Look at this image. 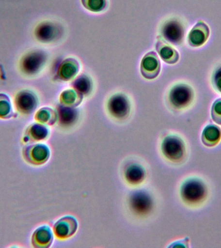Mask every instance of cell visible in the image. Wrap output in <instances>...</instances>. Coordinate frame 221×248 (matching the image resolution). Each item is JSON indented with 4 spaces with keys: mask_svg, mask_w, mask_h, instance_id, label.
<instances>
[{
    "mask_svg": "<svg viewBox=\"0 0 221 248\" xmlns=\"http://www.w3.org/2000/svg\"><path fill=\"white\" fill-rule=\"evenodd\" d=\"M207 194L206 186L199 178H190L182 186V199L189 204L196 205L202 202L206 198Z\"/></svg>",
    "mask_w": 221,
    "mask_h": 248,
    "instance_id": "6da1fadb",
    "label": "cell"
},
{
    "mask_svg": "<svg viewBox=\"0 0 221 248\" xmlns=\"http://www.w3.org/2000/svg\"><path fill=\"white\" fill-rule=\"evenodd\" d=\"M22 155L24 160L29 164L40 166L47 161L50 152L46 145L31 143L23 147Z\"/></svg>",
    "mask_w": 221,
    "mask_h": 248,
    "instance_id": "7a4b0ae2",
    "label": "cell"
},
{
    "mask_svg": "<svg viewBox=\"0 0 221 248\" xmlns=\"http://www.w3.org/2000/svg\"><path fill=\"white\" fill-rule=\"evenodd\" d=\"M193 98V92L191 87L185 84H178L171 91V103L175 108H183L188 106Z\"/></svg>",
    "mask_w": 221,
    "mask_h": 248,
    "instance_id": "3957f363",
    "label": "cell"
},
{
    "mask_svg": "<svg viewBox=\"0 0 221 248\" xmlns=\"http://www.w3.org/2000/svg\"><path fill=\"white\" fill-rule=\"evenodd\" d=\"M162 149L164 155L170 160L174 161L181 160L185 153L183 141L174 136H170L164 140Z\"/></svg>",
    "mask_w": 221,
    "mask_h": 248,
    "instance_id": "277c9868",
    "label": "cell"
},
{
    "mask_svg": "<svg viewBox=\"0 0 221 248\" xmlns=\"http://www.w3.org/2000/svg\"><path fill=\"white\" fill-rule=\"evenodd\" d=\"M209 36L208 26L203 21H200L196 23L188 34V43L193 47H199L206 42Z\"/></svg>",
    "mask_w": 221,
    "mask_h": 248,
    "instance_id": "5b68a950",
    "label": "cell"
},
{
    "mask_svg": "<svg viewBox=\"0 0 221 248\" xmlns=\"http://www.w3.org/2000/svg\"><path fill=\"white\" fill-rule=\"evenodd\" d=\"M15 102L17 110L25 114H29L34 111L38 104L35 95L27 91L17 94Z\"/></svg>",
    "mask_w": 221,
    "mask_h": 248,
    "instance_id": "8992f818",
    "label": "cell"
},
{
    "mask_svg": "<svg viewBox=\"0 0 221 248\" xmlns=\"http://www.w3.org/2000/svg\"><path fill=\"white\" fill-rule=\"evenodd\" d=\"M160 70V61L155 52H149L144 56L141 63V72L145 78H155L158 76Z\"/></svg>",
    "mask_w": 221,
    "mask_h": 248,
    "instance_id": "52a82bcc",
    "label": "cell"
},
{
    "mask_svg": "<svg viewBox=\"0 0 221 248\" xmlns=\"http://www.w3.org/2000/svg\"><path fill=\"white\" fill-rule=\"evenodd\" d=\"M46 61V56L40 51L32 52L27 54L22 62V68L25 73L35 74L42 67Z\"/></svg>",
    "mask_w": 221,
    "mask_h": 248,
    "instance_id": "ba28073f",
    "label": "cell"
},
{
    "mask_svg": "<svg viewBox=\"0 0 221 248\" xmlns=\"http://www.w3.org/2000/svg\"><path fill=\"white\" fill-rule=\"evenodd\" d=\"M48 135V129L46 126L40 124H32L27 128L22 141L27 144L29 142L44 140L47 137Z\"/></svg>",
    "mask_w": 221,
    "mask_h": 248,
    "instance_id": "9c48e42d",
    "label": "cell"
},
{
    "mask_svg": "<svg viewBox=\"0 0 221 248\" xmlns=\"http://www.w3.org/2000/svg\"><path fill=\"white\" fill-rule=\"evenodd\" d=\"M129 108L127 99L122 94L114 95L109 102V109L115 117H124L128 113Z\"/></svg>",
    "mask_w": 221,
    "mask_h": 248,
    "instance_id": "30bf717a",
    "label": "cell"
},
{
    "mask_svg": "<svg viewBox=\"0 0 221 248\" xmlns=\"http://www.w3.org/2000/svg\"><path fill=\"white\" fill-rule=\"evenodd\" d=\"M52 234L47 226H42L33 232L31 242L34 248H47L51 244Z\"/></svg>",
    "mask_w": 221,
    "mask_h": 248,
    "instance_id": "8fae6325",
    "label": "cell"
},
{
    "mask_svg": "<svg viewBox=\"0 0 221 248\" xmlns=\"http://www.w3.org/2000/svg\"><path fill=\"white\" fill-rule=\"evenodd\" d=\"M59 29L51 22L42 23L36 29V36L42 42H50L59 36Z\"/></svg>",
    "mask_w": 221,
    "mask_h": 248,
    "instance_id": "7c38bea8",
    "label": "cell"
},
{
    "mask_svg": "<svg viewBox=\"0 0 221 248\" xmlns=\"http://www.w3.org/2000/svg\"><path fill=\"white\" fill-rule=\"evenodd\" d=\"M164 37L173 44H178L183 36V30L180 23L176 21H170L164 25L162 31Z\"/></svg>",
    "mask_w": 221,
    "mask_h": 248,
    "instance_id": "4fadbf2b",
    "label": "cell"
},
{
    "mask_svg": "<svg viewBox=\"0 0 221 248\" xmlns=\"http://www.w3.org/2000/svg\"><path fill=\"white\" fill-rule=\"evenodd\" d=\"M221 139V130L218 126L209 124L203 130L202 141L205 146L213 147L218 144Z\"/></svg>",
    "mask_w": 221,
    "mask_h": 248,
    "instance_id": "5bb4252c",
    "label": "cell"
},
{
    "mask_svg": "<svg viewBox=\"0 0 221 248\" xmlns=\"http://www.w3.org/2000/svg\"><path fill=\"white\" fill-rule=\"evenodd\" d=\"M132 207L137 213H146L151 209V200L150 197L143 192H138L132 196L131 199Z\"/></svg>",
    "mask_w": 221,
    "mask_h": 248,
    "instance_id": "9a60e30c",
    "label": "cell"
},
{
    "mask_svg": "<svg viewBox=\"0 0 221 248\" xmlns=\"http://www.w3.org/2000/svg\"><path fill=\"white\" fill-rule=\"evenodd\" d=\"M157 49L158 50L161 58L166 63L174 64L176 63L179 59V54L175 49L168 46L164 42H159L157 45Z\"/></svg>",
    "mask_w": 221,
    "mask_h": 248,
    "instance_id": "2e32d148",
    "label": "cell"
},
{
    "mask_svg": "<svg viewBox=\"0 0 221 248\" xmlns=\"http://www.w3.org/2000/svg\"><path fill=\"white\" fill-rule=\"evenodd\" d=\"M15 116L9 97L5 94H0V118L9 119Z\"/></svg>",
    "mask_w": 221,
    "mask_h": 248,
    "instance_id": "e0dca14e",
    "label": "cell"
},
{
    "mask_svg": "<svg viewBox=\"0 0 221 248\" xmlns=\"http://www.w3.org/2000/svg\"><path fill=\"white\" fill-rule=\"evenodd\" d=\"M126 178L132 183H137L143 179L144 173L142 169L139 166H131L127 169L126 173Z\"/></svg>",
    "mask_w": 221,
    "mask_h": 248,
    "instance_id": "ac0fdd59",
    "label": "cell"
},
{
    "mask_svg": "<svg viewBox=\"0 0 221 248\" xmlns=\"http://www.w3.org/2000/svg\"><path fill=\"white\" fill-rule=\"evenodd\" d=\"M67 218H63L58 221L54 226V232L58 237H66L67 236L71 235L74 232H75L71 229L67 228L69 224H67Z\"/></svg>",
    "mask_w": 221,
    "mask_h": 248,
    "instance_id": "d6986e66",
    "label": "cell"
},
{
    "mask_svg": "<svg viewBox=\"0 0 221 248\" xmlns=\"http://www.w3.org/2000/svg\"><path fill=\"white\" fill-rule=\"evenodd\" d=\"M35 118L41 123L51 124L54 122L56 116L54 112L48 108H42L37 112Z\"/></svg>",
    "mask_w": 221,
    "mask_h": 248,
    "instance_id": "ffe728a7",
    "label": "cell"
},
{
    "mask_svg": "<svg viewBox=\"0 0 221 248\" xmlns=\"http://www.w3.org/2000/svg\"><path fill=\"white\" fill-rule=\"evenodd\" d=\"M60 121L63 124H69L75 120L77 112L70 108H60L59 109Z\"/></svg>",
    "mask_w": 221,
    "mask_h": 248,
    "instance_id": "44dd1931",
    "label": "cell"
},
{
    "mask_svg": "<svg viewBox=\"0 0 221 248\" xmlns=\"http://www.w3.org/2000/svg\"><path fill=\"white\" fill-rule=\"evenodd\" d=\"M83 6L89 11L99 12L106 7V0H81Z\"/></svg>",
    "mask_w": 221,
    "mask_h": 248,
    "instance_id": "7402d4cb",
    "label": "cell"
},
{
    "mask_svg": "<svg viewBox=\"0 0 221 248\" xmlns=\"http://www.w3.org/2000/svg\"><path fill=\"white\" fill-rule=\"evenodd\" d=\"M74 86L79 93H83V94H86L91 88L90 80L85 76L79 77L74 83Z\"/></svg>",
    "mask_w": 221,
    "mask_h": 248,
    "instance_id": "603a6c76",
    "label": "cell"
},
{
    "mask_svg": "<svg viewBox=\"0 0 221 248\" xmlns=\"http://www.w3.org/2000/svg\"><path fill=\"white\" fill-rule=\"evenodd\" d=\"M74 62H66L63 64L61 70V75L64 79H70L77 73L78 66Z\"/></svg>",
    "mask_w": 221,
    "mask_h": 248,
    "instance_id": "cb8c5ba5",
    "label": "cell"
},
{
    "mask_svg": "<svg viewBox=\"0 0 221 248\" xmlns=\"http://www.w3.org/2000/svg\"><path fill=\"white\" fill-rule=\"evenodd\" d=\"M211 115L215 123L221 125V98L217 99L213 103Z\"/></svg>",
    "mask_w": 221,
    "mask_h": 248,
    "instance_id": "d4e9b609",
    "label": "cell"
},
{
    "mask_svg": "<svg viewBox=\"0 0 221 248\" xmlns=\"http://www.w3.org/2000/svg\"><path fill=\"white\" fill-rule=\"evenodd\" d=\"M213 83L215 88L221 93V67L217 70L213 77Z\"/></svg>",
    "mask_w": 221,
    "mask_h": 248,
    "instance_id": "484cf974",
    "label": "cell"
}]
</instances>
